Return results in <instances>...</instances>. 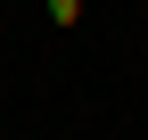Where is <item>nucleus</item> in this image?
Returning <instances> with one entry per match:
<instances>
[{
  "mask_svg": "<svg viewBox=\"0 0 148 140\" xmlns=\"http://www.w3.org/2000/svg\"><path fill=\"white\" fill-rule=\"evenodd\" d=\"M49 25H82V0H49Z\"/></svg>",
  "mask_w": 148,
  "mask_h": 140,
  "instance_id": "1",
  "label": "nucleus"
}]
</instances>
